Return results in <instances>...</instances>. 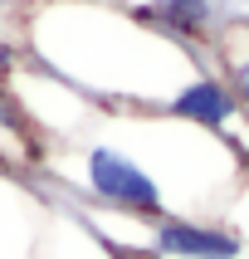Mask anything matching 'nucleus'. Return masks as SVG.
<instances>
[{"mask_svg":"<svg viewBox=\"0 0 249 259\" xmlns=\"http://www.w3.org/2000/svg\"><path fill=\"white\" fill-rule=\"evenodd\" d=\"M29 54L83 98L166 108L181 83L205 69L201 54L161 34L142 10L117 0H49L29 15Z\"/></svg>","mask_w":249,"mask_h":259,"instance_id":"1","label":"nucleus"},{"mask_svg":"<svg viewBox=\"0 0 249 259\" xmlns=\"http://www.w3.org/2000/svg\"><path fill=\"white\" fill-rule=\"evenodd\" d=\"M146 249L157 259H249L244 235L220 215H161L152 220Z\"/></svg>","mask_w":249,"mask_h":259,"instance_id":"2","label":"nucleus"},{"mask_svg":"<svg viewBox=\"0 0 249 259\" xmlns=\"http://www.w3.org/2000/svg\"><path fill=\"white\" fill-rule=\"evenodd\" d=\"M161 113L181 117V122H190V127H201V132H215V137H225V142L249 122V117L239 113V103H234L230 83H225L220 73H210V69H201L190 83H181L171 98H166Z\"/></svg>","mask_w":249,"mask_h":259,"instance_id":"3","label":"nucleus"},{"mask_svg":"<svg viewBox=\"0 0 249 259\" xmlns=\"http://www.w3.org/2000/svg\"><path fill=\"white\" fill-rule=\"evenodd\" d=\"M146 20L161 29V34H171L181 39L186 49H210L220 39V29H225V10H220V0H146Z\"/></svg>","mask_w":249,"mask_h":259,"instance_id":"4","label":"nucleus"},{"mask_svg":"<svg viewBox=\"0 0 249 259\" xmlns=\"http://www.w3.org/2000/svg\"><path fill=\"white\" fill-rule=\"evenodd\" d=\"M44 220H34V201L25 186L0 176V259H34Z\"/></svg>","mask_w":249,"mask_h":259,"instance_id":"5","label":"nucleus"},{"mask_svg":"<svg viewBox=\"0 0 249 259\" xmlns=\"http://www.w3.org/2000/svg\"><path fill=\"white\" fill-rule=\"evenodd\" d=\"M210 54H215L220 78L230 83L239 113L249 117V25H225V29H220V39L210 44Z\"/></svg>","mask_w":249,"mask_h":259,"instance_id":"6","label":"nucleus"},{"mask_svg":"<svg viewBox=\"0 0 249 259\" xmlns=\"http://www.w3.org/2000/svg\"><path fill=\"white\" fill-rule=\"evenodd\" d=\"M220 220H230L234 230L244 235V245H249V176H244V186L234 191V201L225 205V215H220Z\"/></svg>","mask_w":249,"mask_h":259,"instance_id":"7","label":"nucleus"},{"mask_svg":"<svg viewBox=\"0 0 249 259\" xmlns=\"http://www.w3.org/2000/svg\"><path fill=\"white\" fill-rule=\"evenodd\" d=\"M117 259H157L152 249H132V254H117Z\"/></svg>","mask_w":249,"mask_h":259,"instance_id":"8","label":"nucleus"}]
</instances>
